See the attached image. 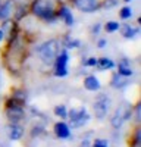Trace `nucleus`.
Instances as JSON below:
<instances>
[{
    "instance_id": "a878e982",
    "label": "nucleus",
    "mask_w": 141,
    "mask_h": 147,
    "mask_svg": "<svg viewBox=\"0 0 141 147\" xmlns=\"http://www.w3.org/2000/svg\"><path fill=\"white\" fill-rule=\"evenodd\" d=\"M116 0H110V2H109V0H107V2H104L103 3V7H106V9H107V7H112V6H116Z\"/></svg>"
},
{
    "instance_id": "20e7f679",
    "label": "nucleus",
    "mask_w": 141,
    "mask_h": 147,
    "mask_svg": "<svg viewBox=\"0 0 141 147\" xmlns=\"http://www.w3.org/2000/svg\"><path fill=\"white\" fill-rule=\"evenodd\" d=\"M5 115L10 121V124H18V122L23 118L25 112H23V105L15 102L13 99H7L5 105Z\"/></svg>"
},
{
    "instance_id": "f03ea898",
    "label": "nucleus",
    "mask_w": 141,
    "mask_h": 147,
    "mask_svg": "<svg viewBox=\"0 0 141 147\" xmlns=\"http://www.w3.org/2000/svg\"><path fill=\"white\" fill-rule=\"evenodd\" d=\"M31 12H32V15H35L43 21H47V22L54 21L57 18L56 10L47 0H35L31 6Z\"/></svg>"
},
{
    "instance_id": "4468645a",
    "label": "nucleus",
    "mask_w": 141,
    "mask_h": 147,
    "mask_svg": "<svg viewBox=\"0 0 141 147\" xmlns=\"http://www.w3.org/2000/svg\"><path fill=\"white\" fill-rule=\"evenodd\" d=\"M7 136H9V140L18 141L23 136V128L21 125H18V124H10L9 125V131H7Z\"/></svg>"
},
{
    "instance_id": "6ab92c4d",
    "label": "nucleus",
    "mask_w": 141,
    "mask_h": 147,
    "mask_svg": "<svg viewBox=\"0 0 141 147\" xmlns=\"http://www.w3.org/2000/svg\"><path fill=\"white\" fill-rule=\"evenodd\" d=\"M12 99H13L15 102H18V103H21V105H23L27 102V94L22 90H15L13 94H12Z\"/></svg>"
},
{
    "instance_id": "9d476101",
    "label": "nucleus",
    "mask_w": 141,
    "mask_h": 147,
    "mask_svg": "<svg viewBox=\"0 0 141 147\" xmlns=\"http://www.w3.org/2000/svg\"><path fill=\"white\" fill-rule=\"evenodd\" d=\"M53 132L59 140H66V138L70 137V127H69V124H66V122L62 119V121H59V122L54 124Z\"/></svg>"
},
{
    "instance_id": "dca6fc26",
    "label": "nucleus",
    "mask_w": 141,
    "mask_h": 147,
    "mask_svg": "<svg viewBox=\"0 0 141 147\" xmlns=\"http://www.w3.org/2000/svg\"><path fill=\"white\" fill-rule=\"evenodd\" d=\"M96 66L100 71H107V69H113L115 68V62L110 57H97Z\"/></svg>"
},
{
    "instance_id": "7c9ffc66",
    "label": "nucleus",
    "mask_w": 141,
    "mask_h": 147,
    "mask_svg": "<svg viewBox=\"0 0 141 147\" xmlns=\"http://www.w3.org/2000/svg\"><path fill=\"white\" fill-rule=\"evenodd\" d=\"M3 38H5V31H3V30H0V43L3 41Z\"/></svg>"
},
{
    "instance_id": "39448f33",
    "label": "nucleus",
    "mask_w": 141,
    "mask_h": 147,
    "mask_svg": "<svg viewBox=\"0 0 141 147\" xmlns=\"http://www.w3.org/2000/svg\"><path fill=\"white\" fill-rule=\"evenodd\" d=\"M131 116H132V106H129V105H121L113 112V115L110 118V124H112V127L115 129H119Z\"/></svg>"
},
{
    "instance_id": "b1692460",
    "label": "nucleus",
    "mask_w": 141,
    "mask_h": 147,
    "mask_svg": "<svg viewBox=\"0 0 141 147\" xmlns=\"http://www.w3.org/2000/svg\"><path fill=\"white\" fill-rule=\"evenodd\" d=\"M81 46V41L77 38H69L66 43V49H78Z\"/></svg>"
},
{
    "instance_id": "ddd939ff",
    "label": "nucleus",
    "mask_w": 141,
    "mask_h": 147,
    "mask_svg": "<svg viewBox=\"0 0 141 147\" xmlns=\"http://www.w3.org/2000/svg\"><path fill=\"white\" fill-rule=\"evenodd\" d=\"M84 88L88 91H99L101 88L100 80L96 75H88L84 78Z\"/></svg>"
},
{
    "instance_id": "1a4fd4ad",
    "label": "nucleus",
    "mask_w": 141,
    "mask_h": 147,
    "mask_svg": "<svg viewBox=\"0 0 141 147\" xmlns=\"http://www.w3.org/2000/svg\"><path fill=\"white\" fill-rule=\"evenodd\" d=\"M15 15V2L13 0H6L0 3V21L7 22Z\"/></svg>"
},
{
    "instance_id": "cd10ccee",
    "label": "nucleus",
    "mask_w": 141,
    "mask_h": 147,
    "mask_svg": "<svg viewBox=\"0 0 141 147\" xmlns=\"http://www.w3.org/2000/svg\"><path fill=\"white\" fill-rule=\"evenodd\" d=\"M140 106H141V105L137 103L135 107H134V109H135V121H137V122H140Z\"/></svg>"
},
{
    "instance_id": "473e14b6",
    "label": "nucleus",
    "mask_w": 141,
    "mask_h": 147,
    "mask_svg": "<svg viewBox=\"0 0 141 147\" xmlns=\"http://www.w3.org/2000/svg\"><path fill=\"white\" fill-rule=\"evenodd\" d=\"M0 3H2V0H0Z\"/></svg>"
},
{
    "instance_id": "bb28decb",
    "label": "nucleus",
    "mask_w": 141,
    "mask_h": 147,
    "mask_svg": "<svg viewBox=\"0 0 141 147\" xmlns=\"http://www.w3.org/2000/svg\"><path fill=\"white\" fill-rule=\"evenodd\" d=\"M106 44H107V40H106V38H100V40L97 41V47H99V49H104Z\"/></svg>"
},
{
    "instance_id": "f3484780",
    "label": "nucleus",
    "mask_w": 141,
    "mask_h": 147,
    "mask_svg": "<svg viewBox=\"0 0 141 147\" xmlns=\"http://www.w3.org/2000/svg\"><path fill=\"white\" fill-rule=\"evenodd\" d=\"M126 84H128V82L124 81V77H121L119 74H115L113 78H112V82H110L112 87H113V88H117V90H119V88H124Z\"/></svg>"
},
{
    "instance_id": "a211bd4d",
    "label": "nucleus",
    "mask_w": 141,
    "mask_h": 147,
    "mask_svg": "<svg viewBox=\"0 0 141 147\" xmlns=\"http://www.w3.org/2000/svg\"><path fill=\"white\" fill-rule=\"evenodd\" d=\"M53 112L57 118H60V119H68V107L65 105H57L54 106L53 109Z\"/></svg>"
},
{
    "instance_id": "c85d7f7f",
    "label": "nucleus",
    "mask_w": 141,
    "mask_h": 147,
    "mask_svg": "<svg viewBox=\"0 0 141 147\" xmlns=\"http://www.w3.org/2000/svg\"><path fill=\"white\" fill-rule=\"evenodd\" d=\"M100 28H101V24H96V25L91 28V32H93V34H99Z\"/></svg>"
},
{
    "instance_id": "6e6552de",
    "label": "nucleus",
    "mask_w": 141,
    "mask_h": 147,
    "mask_svg": "<svg viewBox=\"0 0 141 147\" xmlns=\"http://www.w3.org/2000/svg\"><path fill=\"white\" fill-rule=\"evenodd\" d=\"M72 3L78 10L84 12V13H93L100 7L99 0H72Z\"/></svg>"
},
{
    "instance_id": "2f4dec72",
    "label": "nucleus",
    "mask_w": 141,
    "mask_h": 147,
    "mask_svg": "<svg viewBox=\"0 0 141 147\" xmlns=\"http://www.w3.org/2000/svg\"><path fill=\"white\" fill-rule=\"evenodd\" d=\"M124 2H132V0H124Z\"/></svg>"
},
{
    "instance_id": "f8f14e48",
    "label": "nucleus",
    "mask_w": 141,
    "mask_h": 147,
    "mask_svg": "<svg viewBox=\"0 0 141 147\" xmlns=\"http://www.w3.org/2000/svg\"><path fill=\"white\" fill-rule=\"evenodd\" d=\"M117 74L124 78H128V77L134 75V69L131 68V62H129L126 57H124L119 62V65H117Z\"/></svg>"
},
{
    "instance_id": "4be33fe9",
    "label": "nucleus",
    "mask_w": 141,
    "mask_h": 147,
    "mask_svg": "<svg viewBox=\"0 0 141 147\" xmlns=\"http://www.w3.org/2000/svg\"><path fill=\"white\" fill-rule=\"evenodd\" d=\"M140 144H141V132H140V128L137 127L131 138V147H140Z\"/></svg>"
},
{
    "instance_id": "aec40b11",
    "label": "nucleus",
    "mask_w": 141,
    "mask_h": 147,
    "mask_svg": "<svg viewBox=\"0 0 141 147\" xmlns=\"http://www.w3.org/2000/svg\"><path fill=\"white\" fill-rule=\"evenodd\" d=\"M132 15H134V12H132V9L129 7V6H124V7H121V10H119V18L124 19V21L132 18Z\"/></svg>"
},
{
    "instance_id": "423d86ee",
    "label": "nucleus",
    "mask_w": 141,
    "mask_h": 147,
    "mask_svg": "<svg viewBox=\"0 0 141 147\" xmlns=\"http://www.w3.org/2000/svg\"><path fill=\"white\" fill-rule=\"evenodd\" d=\"M110 105H112V100H110V97L107 94H99L97 96V99L96 102H94L93 105V109H94V115H96L97 119L103 121L106 116H107L109 113V109H110Z\"/></svg>"
},
{
    "instance_id": "c756f323",
    "label": "nucleus",
    "mask_w": 141,
    "mask_h": 147,
    "mask_svg": "<svg viewBox=\"0 0 141 147\" xmlns=\"http://www.w3.org/2000/svg\"><path fill=\"white\" fill-rule=\"evenodd\" d=\"M81 147H91L90 140H82V141H81Z\"/></svg>"
},
{
    "instance_id": "2eb2a0df",
    "label": "nucleus",
    "mask_w": 141,
    "mask_h": 147,
    "mask_svg": "<svg viewBox=\"0 0 141 147\" xmlns=\"http://www.w3.org/2000/svg\"><path fill=\"white\" fill-rule=\"evenodd\" d=\"M119 30H121L122 37H124V38H126V40H132L134 37H137V34L140 32V28H138V27L134 28L132 25H128V24H124V25H121Z\"/></svg>"
},
{
    "instance_id": "f257e3e1",
    "label": "nucleus",
    "mask_w": 141,
    "mask_h": 147,
    "mask_svg": "<svg viewBox=\"0 0 141 147\" xmlns=\"http://www.w3.org/2000/svg\"><path fill=\"white\" fill-rule=\"evenodd\" d=\"M59 52H60V43H59V40H56V38H50V40L41 43L37 47V55H38L40 60L47 66L53 65Z\"/></svg>"
},
{
    "instance_id": "412c9836",
    "label": "nucleus",
    "mask_w": 141,
    "mask_h": 147,
    "mask_svg": "<svg viewBox=\"0 0 141 147\" xmlns=\"http://www.w3.org/2000/svg\"><path fill=\"white\" fill-rule=\"evenodd\" d=\"M119 27H121V24L116 22V21H109V22L104 24L106 32H116V31H119Z\"/></svg>"
},
{
    "instance_id": "0eeeda50",
    "label": "nucleus",
    "mask_w": 141,
    "mask_h": 147,
    "mask_svg": "<svg viewBox=\"0 0 141 147\" xmlns=\"http://www.w3.org/2000/svg\"><path fill=\"white\" fill-rule=\"evenodd\" d=\"M68 63H69V53L66 49H63L62 52H59V55L56 56L54 59V77H59V78H65L68 74H69V68H68Z\"/></svg>"
},
{
    "instance_id": "5701e85b",
    "label": "nucleus",
    "mask_w": 141,
    "mask_h": 147,
    "mask_svg": "<svg viewBox=\"0 0 141 147\" xmlns=\"http://www.w3.org/2000/svg\"><path fill=\"white\" fill-rule=\"evenodd\" d=\"M91 147H109V141L104 138H96L93 141Z\"/></svg>"
},
{
    "instance_id": "393cba45",
    "label": "nucleus",
    "mask_w": 141,
    "mask_h": 147,
    "mask_svg": "<svg viewBox=\"0 0 141 147\" xmlns=\"http://www.w3.org/2000/svg\"><path fill=\"white\" fill-rule=\"evenodd\" d=\"M97 63V57H87L82 60V65H85V66H96Z\"/></svg>"
},
{
    "instance_id": "7ed1b4c3",
    "label": "nucleus",
    "mask_w": 141,
    "mask_h": 147,
    "mask_svg": "<svg viewBox=\"0 0 141 147\" xmlns=\"http://www.w3.org/2000/svg\"><path fill=\"white\" fill-rule=\"evenodd\" d=\"M90 118L91 116L87 112L85 107L68 110V119H69V127L70 128H82V127H85L88 124Z\"/></svg>"
},
{
    "instance_id": "9b49d317",
    "label": "nucleus",
    "mask_w": 141,
    "mask_h": 147,
    "mask_svg": "<svg viewBox=\"0 0 141 147\" xmlns=\"http://www.w3.org/2000/svg\"><path fill=\"white\" fill-rule=\"evenodd\" d=\"M56 15L60 18L68 27H72L74 24H75L74 15H72V12H70V9H69L68 6H60V7H59V10L56 12Z\"/></svg>"
}]
</instances>
